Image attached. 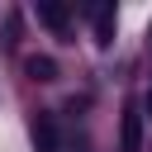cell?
Here are the masks:
<instances>
[{
    "mask_svg": "<svg viewBox=\"0 0 152 152\" xmlns=\"http://www.w3.org/2000/svg\"><path fill=\"white\" fill-rule=\"evenodd\" d=\"M38 19H43L48 28L66 33V24H71V10H66V5H38Z\"/></svg>",
    "mask_w": 152,
    "mask_h": 152,
    "instance_id": "obj_1",
    "label": "cell"
},
{
    "mask_svg": "<svg viewBox=\"0 0 152 152\" xmlns=\"http://www.w3.org/2000/svg\"><path fill=\"white\" fill-rule=\"evenodd\" d=\"M138 133H142V114H138V104H128V114H124V152H138Z\"/></svg>",
    "mask_w": 152,
    "mask_h": 152,
    "instance_id": "obj_2",
    "label": "cell"
},
{
    "mask_svg": "<svg viewBox=\"0 0 152 152\" xmlns=\"http://www.w3.org/2000/svg\"><path fill=\"white\" fill-rule=\"evenodd\" d=\"M33 152H57V128H52V119H38V124H33Z\"/></svg>",
    "mask_w": 152,
    "mask_h": 152,
    "instance_id": "obj_3",
    "label": "cell"
},
{
    "mask_svg": "<svg viewBox=\"0 0 152 152\" xmlns=\"http://www.w3.org/2000/svg\"><path fill=\"white\" fill-rule=\"evenodd\" d=\"M109 33H114V10H109V5H100V10H95V38H100V43H109Z\"/></svg>",
    "mask_w": 152,
    "mask_h": 152,
    "instance_id": "obj_4",
    "label": "cell"
},
{
    "mask_svg": "<svg viewBox=\"0 0 152 152\" xmlns=\"http://www.w3.org/2000/svg\"><path fill=\"white\" fill-rule=\"evenodd\" d=\"M28 76H33V81H52V76H57L52 57H28Z\"/></svg>",
    "mask_w": 152,
    "mask_h": 152,
    "instance_id": "obj_5",
    "label": "cell"
},
{
    "mask_svg": "<svg viewBox=\"0 0 152 152\" xmlns=\"http://www.w3.org/2000/svg\"><path fill=\"white\" fill-rule=\"evenodd\" d=\"M147 119H152V90H147Z\"/></svg>",
    "mask_w": 152,
    "mask_h": 152,
    "instance_id": "obj_6",
    "label": "cell"
}]
</instances>
